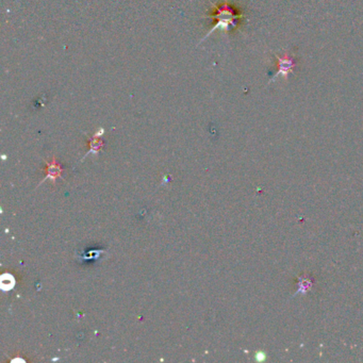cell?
Returning a JSON list of instances; mask_svg holds the SVG:
<instances>
[{
  "mask_svg": "<svg viewBox=\"0 0 363 363\" xmlns=\"http://www.w3.org/2000/svg\"><path fill=\"white\" fill-rule=\"evenodd\" d=\"M277 61H278V68H277V72L275 74L273 79H275L277 76L287 77L290 72L293 71L295 67L294 60L289 57H283V58L278 57L277 58Z\"/></svg>",
  "mask_w": 363,
  "mask_h": 363,
  "instance_id": "2",
  "label": "cell"
},
{
  "mask_svg": "<svg viewBox=\"0 0 363 363\" xmlns=\"http://www.w3.org/2000/svg\"><path fill=\"white\" fill-rule=\"evenodd\" d=\"M212 17H214L216 24L214 25V27L211 29V31L208 33L207 36H209L211 33L215 31L216 29H222V30L228 31V30L235 28L236 26L239 25V21L242 17V14L237 12L236 9L233 8V6H231L227 3H224V4H220V5L215 6L214 13H212Z\"/></svg>",
  "mask_w": 363,
  "mask_h": 363,
  "instance_id": "1",
  "label": "cell"
}]
</instances>
